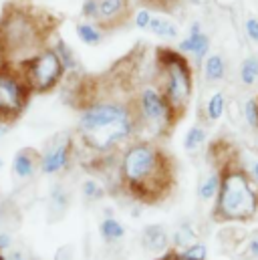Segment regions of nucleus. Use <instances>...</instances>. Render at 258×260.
<instances>
[{
	"label": "nucleus",
	"mask_w": 258,
	"mask_h": 260,
	"mask_svg": "<svg viewBox=\"0 0 258 260\" xmlns=\"http://www.w3.org/2000/svg\"><path fill=\"white\" fill-rule=\"evenodd\" d=\"M115 188L139 204H159L176 188V161L155 139L135 137L119 151Z\"/></svg>",
	"instance_id": "obj_1"
},
{
	"label": "nucleus",
	"mask_w": 258,
	"mask_h": 260,
	"mask_svg": "<svg viewBox=\"0 0 258 260\" xmlns=\"http://www.w3.org/2000/svg\"><path fill=\"white\" fill-rule=\"evenodd\" d=\"M212 168L220 172V190L214 200L212 220L218 224H244L258 218V184L242 164L238 149L216 139L208 147Z\"/></svg>",
	"instance_id": "obj_2"
},
{
	"label": "nucleus",
	"mask_w": 258,
	"mask_h": 260,
	"mask_svg": "<svg viewBox=\"0 0 258 260\" xmlns=\"http://www.w3.org/2000/svg\"><path fill=\"white\" fill-rule=\"evenodd\" d=\"M57 22L49 12L10 2L0 14V65L22 69L45 51Z\"/></svg>",
	"instance_id": "obj_3"
},
{
	"label": "nucleus",
	"mask_w": 258,
	"mask_h": 260,
	"mask_svg": "<svg viewBox=\"0 0 258 260\" xmlns=\"http://www.w3.org/2000/svg\"><path fill=\"white\" fill-rule=\"evenodd\" d=\"M153 83L168 101L172 113L180 121L194 99V67L188 57L170 47L155 49L153 59Z\"/></svg>",
	"instance_id": "obj_4"
},
{
	"label": "nucleus",
	"mask_w": 258,
	"mask_h": 260,
	"mask_svg": "<svg viewBox=\"0 0 258 260\" xmlns=\"http://www.w3.org/2000/svg\"><path fill=\"white\" fill-rule=\"evenodd\" d=\"M133 109L137 119V131L139 137L145 139H166L172 135L174 127L178 125L176 115L172 113L168 101L155 87V83L139 81L133 93Z\"/></svg>",
	"instance_id": "obj_5"
},
{
	"label": "nucleus",
	"mask_w": 258,
	"mask_h": 260,
	"mask_svg": "<svg viewBox=\"0 0 258 260\" xmlns=\"http://www.w3.org/2000/svg\"><path fill=\"white\" fill-rule=\"evenodd\" d=\"M33 91L20 69L0 65V125L14 123L28 105Z\"/></svg>",
	"instance_id": "obj_6"
},
{
	"label": "nucleus",
	"mask_w": 258,
	"mask_h": 260,
	"mask_svg": "<svg viewBox=\"0 0 258 260\" xmlns=\"http://www.w3.org/2000/svg\"><path fill=\"white\" fill-rule=\"evenodd\" d=\"M20 73L33 93H49L63 81L67 71L53 47H47L33 61L22 67Z\"/></svg>",
	"instance_id": "obj_7"
},
{
	"label": "nucleus",
	"mask_w": 258,
	"mask_h": 260,
	"mask_svg": "<svg viewBox=\"0 0 258 260\" xmlns=\"http://www.w3.org/2000/svg\"><path fill=\"white\" fill-rule=\"evenodd\" d=\"M73 151H75V141L69 133H59L57 137H53L45 151L41 153V172L47 176L59 174L69 168L71 159H73Z\"/></svg>",
	"instance_id": "obj_8"
},
{
	"label": "nucleus",
	"mask_w": 258,
	"mask_h": 260,
	"mask_svg": "<svg viewBox=\"0 0 258 260\" xmlns=\"http://www.w3.org/2000/svg\"><path fill=\"white\" fill-rule=\"evenodd\" d=\"M131 14V0H97L95 24L105 32L123 28L129 22Z\"/></svg>",
	"instance_id": "obj_9"
},
{
	"label": "nucleus",
	"mask_w": 258,
	"mask_h": 260,
	"mask_svg": "<svg viewBox=\"0 0 258 260\" xmlns=\"http://www.w3.org/2000/svg\"><path fill=\"white\" fill-rule=\"evenodd\" d=\"M176 51L182 53L184 57H192L194 63H202L210 55V37L206 35V30L198 20L192 22V26L188 28V35L178 43Z\"/></svg>",
	"instance_id": "obj_10"
},
{
	"label": "nucleus",
	"mask_w": 258,
	"mask_h": 260,
	"mask_svg": "<svg viewBox=\"0 0 258 260\" xmlns=\"http://www.w3.org/2000/svg\"><path fill=\"white\" fill-rule=\"evenodd\" d=\"M141 246L149 252H155V254H164L170 250V244H172V236L168 234L166 226L162 224H147L143 226L141 230Z\"/></svg>",
	"instance_id": "obj_11"
},
{
	"label": "nucleus",
	"mask_w": 258,
	"mask_h": 260,
	"mask_svg": "<svg viewBox=\"0 0 258 260\" xmlns=\"http://www.w3.org/2000/svg\"><path fill=\"white\" fill-rule=\"evenodd\" d=\"M39 166H41V153L33 147H24L16 151L12 159V172L18 180H30Z\"/></svg>",
	"instance_id": "obj_12"
},
{
	"label": "nucleus",
	"mask_w": 258,
	"mask_h": 260,
	"mask_svg": "<svg viewBox=\"0 0 258 260\" xmlns=\"http://www.w3.org/2000/svg\"><path fill=\"white\" fill-rule=\"evenodd\" d=\"M226 105H228V99L224 95V91H212V95H208L206 103L202 105V111H200V117L204 125H210V123H216L224 117L226 113Z\"/></svg>",
	"instance_id": "obj_13"
},
{
	"label": "nucleus",
	"mask_w": 258,
	"mask_h": 260,
	"mask_svg": "<svg viewBox=\"0 0 258 260\" xmlns=\"http://www.w3.org/2000/svg\"><path fill=\"white\" fill-rule=\"evenodd\" d=\"M226 59L220 53H210L204 61H202V75L206 79V83H222L226 79Z\"/></svg>",
	"instance_id": "obj_14"
},
{
	"label": "nucleus",
	"mask_w": 258,
	"mask_h": 260,
	"mask_svg": "<svg viewBox=\"0 0 258 260\" xmlns=\"http://www.w3.org/2000/svg\"><path fill=\"white\" fill-rule=\"evenodd\" d=\"M149 32L162 41H176L180 37V26L170 20L168 16H153L151 24H149Z\"/></svg>",
	"instance_id": "obj_15"
},
{
	"label": "nucleus",
	"mask_w": 258,
	"mask_h": 260,
	"mask_svg": "<svg viewBox=\"0 0 258 260\" xmlns=\"http://www.w3.org/2000/svg\"><path fill=\"white\" fill-rule=\"evenodd\" d=\"M99 234H101V238H103L105 242L115 244V242H121V240L125 238L127 230H125V226H123L117 218L107 216V218H103V222L99 224Z\"/></svg>",
	"instance_id": "obj_16"
},
{
	"label": "nucleus",
	"mask_w": 258,
	"mask_h": 260,
	"mask_svg": "<svg viewBox=\"0 0 258 260\" xmlns=\"http://www.w3.org/2000/svg\"><path fill=\"white\" fill-rule=\"evenodd\" d=\"M218 190H220V172L216 168H212L198 184V198L202 202H212V200H216Z\"/></svg>",
	"instance_id": "obj_17"
},
{
	"label": "nucleus",
	"mask_w": 258,
	"mask_h": 260,
	"mask_svg": "<svg viewBox=\"0 0 258 260\" xmlns=\"http://www.w3.org/2000/svg\"><path fill=\"white\" fill-rule=\"evenodd\" d=\"M208 141V129L204 123H194L188 127L186 135H184V149L188 153H196L200 151Z\"/></svg>",
	"instance_id": "obj_18"
},
{
	"label": "nucleus",
	"mask_w": 258,
	"mask_h": 260,
	"mask_svg": "<svg viewBox=\"0 0 258 260\" xmlns=\"http://www.w3.org/2000/svg\"><path fill=\"white\" fill-rule=\"evenodd\" d=\"M75 32H77L79 41L85 43V45H89V47L101 45V41H103V37H105V30L99 28L95 22H89V20L79 22V24L75 26Z\"/></svg>",
	"instance_id": "obj_19"
},
{
	"label": "nucleus",
	"mask_w": 258,
	"mask_h": 260,
	"mask_svg": "<svg viewBox=\"0 0 258 260\" xmlns=\"http://www.w3.org/2000/svg\"><path fill=\"white\" fill-rule=\"evenodd\" d=\"M194 242H198V234H196V228H194L190 222H182L178 228H176V232H174V236H172V246H174V250H184V248H188V246H192Z\"/></svg>",
	"instance_id": "obj_20"
},
{
	"label": "nucleus",
	"mask_w": 258,
	"mask_h": 260,
	"mask_svg": "<svg viewBox=\"0 0 258 260\" xmlns=\"http://www.w3.org/2000/svg\"><path fill=\"white\" fill-rule=\"evenodd\" d=\"M53 47V51L59 55V59H61V63H63L64 71L67 73H77L81 65H79V59H77V55L73 53V49L64 43L63 39H59L57 37V41H55V45H51Z\"/></svg>",
	"instance_id": "obj_21"
},
{
	"label": "nucleus",
	"mask_w": 258,
	"mask_h": 260,
	"mask_svg": "<svg viewBox=\"0 0 258 260\" xmlns=\"http://www.w3.org/2000/svg\"><path fill=\"white\" fill-rule=\"evenodd\" d=\"M238 79L244 87H254L258 85V57L256 55H248L238 69Z\"/></svg>",
	"instance_id": "obj_22"
},
{
	"label": "nucleus",
	"mask_w": 258,
	"mask_h": 260,
	"mask_svg": "<svg viewBox=\"0 0 258 260\" xmlns=\"http://www.w3.org/2000/svg\"><path fill=\"white\" fill-rule=\"evenodd\" d=\"M69 208V194L63 186H55L49 196V210L53 218H61Z\"/></svg>",
	"instance_id": "obj_23"
},
{
	"label": "nucleus",
	"mask_w": 258,
	"mask_h": 260,
	"mask_svg": "<svg viewBox=\"0 0 258 260\" xmlns=\"http://www.w3.org/2000/svg\"><path fill=\"white\" fill-rule=\"evenodd\" d=\"M81 192H83V196H85V200H89V202L103 200L105 194H107V190L103 188V184H101L99 180H95V178L85 180V182L81 184Z\"/></svg>",
	"instance_id": "obj_24"
},
{
	"label": "nucleus",
	"mask_w": 258,
	"mask_h": 260,
	"mask_svg": "<svg viewBox=\"0 0 258 260\" xmlns=\"http://www.w3.org/2000/svg\"><path fill=\"white\" fill-rule=\"evenodd\" d=\"M242 117L244 121L252 127V129L258 131V101L256 97H248L242 105Z\"/></svg>",
	"instance_id": "obj_25"
},
{
	"label": "nucleus",
	"mask_w": 258,
	"mask_h": 260,
	"mask_svg": "<svg viewBox=\"0 0 258 260\" xmlns=\"http://www.w3.org/2000/svg\"><path fill=\"white\" fill-rule=\"evenodd\" d=\"M141 6L149 10H162V12H174L182 0H137Z\"/></svg>",
	"instance_id": "obj_26"
},
{
	"label": "nucleus",
	"mask_w": 258,
	"mask_h": 260,
	"mask_svg": "<svg viewBox=\"0 0 258 260\" xmlns=\"http://www.w3.org/2000/svg\"><path fill=\"white\" fill-rule=\"evenodd\" d=\"M180 254L186 260H208V248L204 242H194L192 246L180 250Z\"/></svg>",
	"instance_id": "obj_27"
},
{
	"label": "nucleus",
	"mask_w": 258,
	"mask_h": 260,
	"mask_svg": "<svg viewBox=\"0 0 258 260\" xmlns=\"http://www.w3.org/2000/svg\"><path fill=\"white\" fill-rule=\"evenodd\" d=\"M153 20V10L141 6L139 10L133 12V24L139 28V30H149V24Z\"/></svg>",
	"instance_id": "obj_28"
},
{
	"label": "nucleus",
	"mask_w": 258,
	"mask_h": 260,
	"mask_svg": "<svg viewBox=\"0 0 258 260\" xmlns=\"http://www.w3.org/2000/svg\"><path fill=\"white\" fill-rule=\"evenodd\" d=\"M81 14H83L85 20L95 22V16H97V0H83Z\"/></svg>",
	"instance_id": "obj_29"
},
{
	"label": "nucleus",
	"mask_w": 258,
	"mask_h": 260,
	"mask_svg": "<svg viewBox=\"0 0 258 260\" xmlns=\"http://www.w3.org/2000/svg\"><path fill=\"white\" fill-rule=\"evenodd\" d=\"M244 32H246V37H248L252 43L258 45V18L256 16H248V18L244 20Z\"/></svg>",
	"instance_id": "obj_30"
},
{
	"label": "nucleus",
	"mask_w": 258,
	"mask_h": 260,
	"mask_svg": "<svg viewBox=\"0 0 258 260\" xmlns=\"http://www.w3.org/2000/svg\"><path fill=\"white\" fill-rule=\"evenodd\" d=\"M246 256L252 260H258V232H254L246 242Z\"/></svg>",
	"instance_id": "obj_31"
},
{
	"label": "nucleus",
	"mask_w": 258,
	"mask_h": 260,
	"mask_svg": "<svg viewBox=\"0 0 258 260\" xmlns=\"http://www.w3.org/2000/svg\"><path fill=\"white\" fill-rule=\"evenodd\" d=\"M226 115H230V121L232 123H238V119L242 117V109H238V101H228Z\"/></svg>",
	"instance_id": "obj_32"
},
{
	"label": "nucleus",
	"mask_w": 258,
	"mask_h": 260,
	"mask_svg": "<svg viewBox=\"0 0 258 260\" xmlns=\"http://www.w3.org/2000/svg\"><path fill=\"white\" fill-rule=\"evenodd\" d=\"M10 246H12V236L8 232H0V252L8 250Z\"/></svg>",
	"instance_id": "obj_33"
},
{
	"label": "nucleus",
	"mask_w": 258,
	"mask_h": 260,
	"mask_svg": "<svg viewBox=\"0 0 258 260\" xmlns=\"http://www.w3.org/2000/svg\"><path fill=\"white\" fill-rule=\"evenodd\" d=\"M157 260H186V258H184V256H182L178 250H174V248H172V250L164 252V254H162V256H159Z\"/></svg>",
	"instance_id": "obj_34"
},
{
	"label": "nucleus",
	"mask_w": 258,
	"mask_h": 260,
	"mask_svg": "<svg viewBox=\"0 0 258 260\" xmlns=\"http://www.w3.org/2000/svg\"><path fill=\"white\" fill-rule=\"evenodd\" d=\"M248 172H250V176H252V180L258 184V159H254L250 166H248Z\"/></svg>",
	"instance_id": "obj_35"
},
{
	"label": "nucleus",
	"mask_w": 258,
	"mask_h": 260,
	"mask_svg": "<svg viewBox=\"0 0 258 260\" xmlns=\"http://www.w3.org/2000/svg\"><path fill=\"white\" fill-rule=\"evenodd\" d=\"M6 260H28V258H26V256H24L22 252L14 250V252H10V254H8V258H6Z\"/></svg>",
	"instance_id": "obj_36"
},
{
	"label": "nucleus",
	"mask_w": 258,
	"mask_h": 260,
	"mask_svg": "<svg viewBox=\"0 0 258 260\" xmlns=\"http://www.w3.org/2000/svg\"><path fill=\"white\" fill-rule=\"evenodd\" d=\"M188 2H190L192 6H206L210 0H188Z\"/></svg>",
	"instance_id": "obj_37"
},
{
	"label": "nucleus",
	"mask_w": 258,
	"mask_h": 260,
	"mask_svg": "<svg viewBox=\"0 0 258 260\" xmlns=\"http://www.w3.org/2000/svg\"><path fill=\"white\" fill-rule=\"evenodd\" d=\"M0 170H2V159H0Z\"/></svg>",
	"instance_id": "obj_38"
},
{
	"label": "nucleus",
	"mask_w": 258,
	"mask_h": 260,
	"mask_svg": "<svg viewBox=\"0 0 258 260\" xmlns=\"http://www.w3.org/2000/svg\"><path fill=\"white\" fill-rule=\"evenodd\" d=\"M33 260H39V258H33Z\"/></svg>",
	"instance_id": "obj_39"
},
{
	"label": "nucleus",
	"mask_w": 258,
	"mask_h": 260,
	"mask_svg": "<svg viewBox=\"0 0 258 260\" xmlns=\"http://www.w3.org/2000/svg\"><path fill=\"white\" fill-rule=\"evenodd\" d=\"M256 101H258V97H256Z\"/></svg>",
	"instance_id": "obj_40"
}]
</instances>
